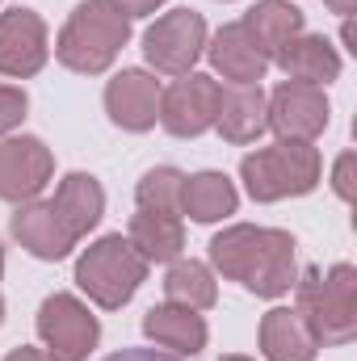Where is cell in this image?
Instances as JSON below:
<instances>
[{"instance_id": "cell-1", "label": "cell", "mask_w": 357, "mask_h": 361, "mask_svg": "<svg viewBox=\"0 0 357 361\" xmlns=\"http://www.w3.org/2000/svg\"><path fill=\"white\" fill-rule=\"evenodd\" d=\"M210 261L223 277L240 281L244 290L277 298L294 286V235L240 223L210 240Z\"/></svg>"}, {"instance_id": "cell-2", "label": "cell", "mask_w": 357, "mask_h": 361, "mask_svg": "<svg viewBox=\"0 0 357 361\" xmlns=\"http://www.w3.org/2000/svg\"><path fill=\"white\" fill-rule=\"evenodd\" d=\"M126 38H131V17L126 13H118L109 0H85V4L72 8L68 25L59 30L55 55H59L63 68H72L80 76H97L118 59Z\"/></svg>"}, {"instance_id": "cell-3", "label": "cell", "mask_w": 357, "mask_h": 361, "mask_svg": "<svg viewBox=\"0 0 357 361\" xmlns=\"http://www.w3.org/2000/svg\"><path fill=\"white\" fill-rule=\"evenodd\" d=\"M298 290V319L315 336V345H349L357 336V273L349 265L320 273L307 269Z\"/></svg>"}, {"instance_id": "cell-4", "label": "cell", "mask_w": 357, "mask_h": 361, "mask_svg": "<svg viewBox=\"0 0 357 361\" xmlns=\"http://www.w3.org/2000/svg\"><path fill=\"white\" fill-rule=\"evenodd\" d=\"M240 177L253 202H282L303 197L320 185V152L311 143L277 139L269 147H257L240 160Z\"/></svg>"}, {"instance_id": "cell-5", "label": "cell", "mask_w": 357, "mask_h": 361, "mask_svg": "<svg viewBox=\"0 0 357 361\" xmlns=\"http://www.w3.org/2000/svg\"><path fill=\"white\" fill-rule=\"evenodd\" d=\"M143 277H147V261L122 235H105L89 244L85 257L76 261V286L105 311H118L122 302H131Z\"/></svg>"}, {"instance_id": "cell-6", "label": "cell", "mask_w": 357, "mask_h": 361, "mask_svg": "<svg viewBox=\"0 0 357 361\" xmlns=\"http://www.w3.org/2000/svg\"><path fill=\"white\" fill-rule=\"evenodd\" d=\"M206 51V21L193 8H173L164 13L147 34H143V55L156 72L164 76H185L193 72L198 55Z\"/></svg>"}, {"instance_id": "cell-7", "label": "cell", "mask_w": 357, "mask_h": 361, "mask_svg": "<svg viewBox=\"0 0 357 361\" xmlns=\"http://www.w3.org/2000/svg\"><path fill=\"white\" fill-rule=\"evenodd\" d=\"M38 336L55 361H85L101 336L97 315L72 294H51L38 307Z\"/></svg>"}, {"instance_id": "cell-8", "label": "cell", "mask_w": 357, "mask_h": 361, "mask_svg": "<svg viewBox=\"0 0 357 361\" xmlns=\"http://www.w3.org/2000/svg\"><path fill=\"white\" fill-rule=\"evenodd\" d=\"M265 126L277 130V139H294V143L320 139L324 126H328V97H324V89L298 85V80L277 85L273 97H265Z\"/></svg>"}, {"instance_id": "cell-9", "label": "cell", "mask_w": 357, "mask_h": 361, "mask_svg": "<svg viewBox=\"0 0 357 361\" xmlns=\"http://www.w3.org/2000/svg\"><path fill=\"white\" fill-rule=\"evenodd\" d=\"M214 114H219V80H210L202 72H185L181 80H173L160 92V109H156L164 130L177 139H193V135L210 130Z\"/></svg>"}, {"instance_id": "cell-10", "label": "cell", "mask_w": 357, "mask_h": 361, "mask_svg": "<svg viewBox=\"0 0 357 361\" xmlns=\"http://www.w3.org/2000/svg\"><path fill=\"white\" fill-rule=\"evenodd\" d=\"M55 173L51 152L21 135V139H0V197L4 202H34Z\"/></svg>"}, {"instance_id": "cell-11", "label": "cell", "mask_w": 357, "mask_h": 361, "mask_svg": "<svg viewBox=\"0 0 357 361\" xmlns=\"http://www.w3.org/2000/svg\"><path fill=\"white\" fill-rule=\"evenodd\" d=\"M47 63V25L34 8L0 13V76H34Z\"/></svg>"}, {"instance_id": "cell-12", "label": "cell", "mask_w": 357, "mask_h": 361, "mask_svg": "<svg viewBox=\"0 0 357 361\" xmlns=\"http://www.w3.org/2000/svg\"><path fill=\"white\" fill-rule=\"evenodd\" d=\"M105 109L114 118V126L122 130H152L156 126V109H160V85L156 76L139 72V68H126L109 80L105 89Z\"/></svg>"}, {"instance_id": "cell-13", "label": "cell", "mask_w": 357, "mask_h": 361, "mask_svg": "<svg viewBox=\"0 0 357 361\" xmlns=\"http://www.w3.org/2000/svg\"><path fill=\"white\" fill-rule=\"evenodd\" d=\"M210 63L223 72V80L231 85H261L269 72V55L253 42V34L244 30V21H231L214 34V42L206 47Z\"/></svg>"}, {"instance_id": "cell-14", "label": "cell", "mask_w": 357, "mask_h": 361, "mask_svg": "<svg viewBox=\"0 0 357 361\" xmlns=\"http://www.w3.org/2000/svg\"><path fill=\"white\" fill-rule=\"evenodd\" d=\"M8 227H13L17 244L25 252H34L38 261H59V257H68L76 248V240L59 223V214L51 210V202H21Z\"/></svg>"}, {"instance_id": "cell-15", "label": "cell", "mask_w": 357, "mask_h": 361, "mask_svg": "<svg viewBox=\"0 0 357 361\" xmlns=\"http://www.w3.org/2000/svg\"><path fill=\"white\" fill-rule=\"evenodd\" d=\"M273 63L286 72V80L315 85V89H324L328 80L341 76V55H337V47H332L328 38H320V34H298V38H290V42L273 55Z\"/></svg>"}, {"instance_id": "cell-16", "label": "cell", "mask_w": 357, "mask_h": 361, "mask_svg": "<svg viewBox=\"0 0 357 361\" xmlns=\"http://www.w3.org/2000/svg\"><path fill=\"white\" fill-rule=\"evenodd\" d=\"M51 210L59 214V223L68 227V235L80 244L92 227L101 223V214H105V189L89 173H68V177L59 180L55 197H51Z\"/></svg>"}, {"instance_id": "cell-17", "label": "cell", "mask_w": 357, "mask_h": 361, "mask_svg": "<svg viewBox=\"0 0 357 361\" xmlns=\"http://www.w3.org/2000/svg\"><path fill=\"white\" fill-rule=\"evenodd\" d=\"M214 126L227 143H253L265 130V92L261 85H231L219 89V114Z\"/></svg>"}, {"instance_id": "cell-18", "label": "cell", "mask_w": 357, "mask_h": 361, "mask_svg": "<svg viewBox=\"0 0 357 361\" xmlns=\"http://www.w3.org/2000/svg\"><path fill=\"white\" fill-rule=\"evenodd\" d=\"M143 332L169 349V353H202L206 349V319L189 307H177V302H164V307H152L143 315Z\"/></svg>"}, {"instance_id": "cell-19", "label": "cell", "mask_w": 357, "mask_h": 361, "mask_svg": "<svg viewBox=\"0 0 357 361\" xmlns=\"http://www.w3.org/2000/svg\"><path fill=\"white\" fill-rule=\"evenodd\" d=\"M131 248L156 265V261H177L181 248H185V227H181L177 214H160V210H139L131 219Z\"/></svg>"}, {"instance_id": "cell-20", "label": "cell", "mask_w": 357, "mask_h": 361, "mask_svg": "<svg viewBox=\"0 0 357 361\" xmlns=\"http://www.w3.org/2000/svg\"><path fill=\"white\" fill-rule=\"evenodd\" d=\"M261 349L269 361H311L315 357V336L290 307H273L261 319Z\"/></svg>"}, {"instance_id": "cell-21", "label": "cell", "mask_w": 357, "mask_h": 361, "mask_svg": "<svg viewBox=\"0 0 357 361\" xmlns=\"http://www.w3.org/2000/svg\"><path fill=\"white\" fill-rule=\"evenodd\" d=\"M244 30L253 34V42L265 51L269 63H273V55H277L290 38L303 34V13H298L294 4H286V0H261V4H253V8L244 13Z\"/></svg>"}, {"instance_id": "cell-22", "label": "cell", "mask_w": 357, "mask_h": 361, "mask_svg": "<svg viewBox=\"0 0 357 361\" xmlns=\"http://www.w3.org/2000/svg\"><path fill=\"white\" fill-rule=\"evenodd\" d=\"M236 185L223 177V173H198V177H185L181 185V214L198 219V223H214L223 214H236Z\"/></svg>"}, {"instance_id": "cell-23", "label": "cell", "mask_w": 357, "mask_h": 361, "mask_svg": "<svg viewBox=\"0 0 357 361\" xmlns=\"http://www.w3.org/2000/svg\"><path fill=\"white\" fill-rule=\"evenodd\" d=\"M164 294H169V302L189 307V311H210L219 302L214 277H210L206 265H198V261H177L169 269V277H164Z\"/></svg>"}, {"instance_id": "cell-24", "label": "cell", "mask_w": 357, "mask_h": 361, "mask_svg": "<svg viewBox=\"0 0 357 361\" xmlns=\"http://www.w3.org/2000/svg\"><path fill=\"white\" fill-rule=\"evenodd\" d=\"M181 177L177 169H152L147 177L139 180L135 197H139V210H160V214H181Z\"/></svg>"}, {"instance_id": "cell-25", "label": "cell", "mask_w": 357, "mask_h": 361, "mask_svg": "<svg viewBox=\"0 0 357 361\" xmlns=\"http://www.w3.org/2000/svg\"><path fill=\"white\" fill-rule=\"evenodd\" d=\"M25 92L21 89H8V85H0V135L4 130H13L21 118H25Z\"/></svg>"}, {"instance_id": "cell-26", "label": "cell", "mask_w": 357, "mask_h": 361, "mask_svg": "<svg viewBox=\"0 0 357 361\" xmlns=\"http://www.w3.org/2000/svg\"><path fill=\"white\" fill-rule=\"evenodd\" d=\"M332 185H337V197H341V202H353V152H345V156L337 160Z\"/></svg>"}, {"instance_id": "cell-27", "label": "cell", "mask_w": 357, "mask_h": 361, "mask_svg": "<svg viewBox=\"0 0 357 361\" xmlns=\"http://www.w3.org/2000/svg\"><path fill=\"white\" fill-rule=\"evenodd\" d=\"M105 361H181L169 349H122V353H109Z\"/></svg>"}, {"instance_id": "cell-28", "label": "cell", "mask_w": 357, "mask_h": 361, "mask_svg": "<svg viewBox=\"0 0 357 361\" xmlns=\"http://www.w3.org/2000/svg\"><path fill=\"white\" fill-rule=\"evenodd\" d=\"M118 13H126V17H147V13H156L164 0H109Z\"/></svg>"}, {"instance_id": "cell-29", "label": "cell", "mask_w": 357, "mask_h": 361, "mask_svg": "<svg viewBox=\"0 0 357 361\" xmlns=\"http://www.w3.org/2000/svg\"><path fill=\"white\" fill-rule=\"evenodd\" d=\"M4 361H55L51 353H42V349H13Z\"/></svg>"}, {"instance_id": "cell-30", "label": "cell", "mask_w": 357, "mask_h": 361, "mask_svg": "<svg viewBox=\"0 0 357 361\" xmlns=\"http://www.w3.org/2000/svg\"><path fill=\"white\" fill-rule=\"evenodd\" d=\"M328 8H332V13H341V17H349V13L357 8V0H328Z\"/></svg>"}, {"instance_id": "cell-31", "label": "cell", "mask_w": 357, "mask_h": 361, "mask_svg": "<svg viewBox=\"0 0 357 361\" xmlns=\"http://www.w3.org/2000/svg\"><path fill=\"white\" fill-rule=\"evenodd\" d=\"M219 361H253V357H236V353H231V357H219Z\"/></svg>"}, {"instance_id": "cell-32", "label": "cell", "mask_w": 357, "mask_h": 361, "mask_svg": "<svg viewBox=\"0 0 357 361\" xmlns=\"http://www.w3.org/2000/svg\"><path fill=\"white\" fill-rule=\"evenodd\" d=\"M0 277H4V248H0Z\"/></svg>"}, {"instance_id": "cell-33", "label": "cell", "mask_w": 357, "mask_h": 361, "mask_svg": "<svg viewBox=\"0 0 357 361\" xmlns=\"http://www.w3.org/2000/svg\"><path fill=\"white\" fill-rule=\"evenodd\" d=\"M0 315H4V302H0Z\"/></svg>"}]
</instances>
